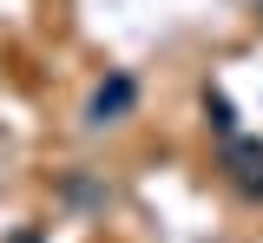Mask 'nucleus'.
Masks as SVG:
<instances>
[{
    "mask_svg": "<svg viewBox=\"0 0 263 243\" xmlns=\"http://www.w3.org/2000/svg\"><path fill=\"white\" fill-rule=\"evenodd\" d=\"M132 105H138V79H132V72H112L92 92V105H86V125H119Z\"/></svg>",
    "mask_w": 263,
    "mask_h": 243,
    "instance_id": "f257e3e1",
    "label": "nucleus"
},
{
    "mask_svg": "<svg viewBox=\"0 0 263 243\" xmlns=\"http://www.w3.org/2000/svg\"><path fill=\"white\" fill-rule=\"evenodd\" d=\"M224 165H230V177H237L243 197H263V145L230 138V145H224Z\"/></svg>",
    "mask_w": 263,
    "mask_h": 243,
    "instance_id": "f03ea898",
    "label": "nucleus"
},
{
    "mask_svg": "<svg viewBox=\"0 0 263 243\" xmlns=\"http://www.w3.org/2000/svg\"><path fill=\"white\" fill-rule=\"evenodd\" d=\"M204 112H211V125H217V132H224V138H230V105L217 99V92H211V99H204Z\"/></svg>",
    "mask_w": 263,
    "mask_h": 243,
    "instance_id": "7ed1b4c3",
    "label": "nucleus"
},
{
    "mask_svg": "<svg viewBox=\"0 0 263 243\" xmlns=\"http://www.w3.org/2000/svg\"><path fill=\"white\" fill-rule=\"evenodd\" d=\"M257 7H263V0H257Z\"/></svg>",
    "mask_w": 263,
    "mask_h": 243,
    "instance_id": "20e7f679",
    "label": "nucleus"
}]
</instances>
